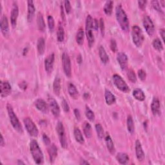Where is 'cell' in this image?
Listing matches in <instances>:
<instances>
[{"label": "cell", "mask_w": 165, "mask_h": 165, "mask_svg": "<svg viewBox=\"0 0 165 165\" xmlns=\"http://www.w3.org/2000/svg\"><path fill=\"white\" fill-rule=\"evenodd\" d=\"M84 96H85V99H88V98H89V94H88V93H85L84 94Z\"/></svg>", "instance_id": "91938a15"}, {"label": "cell", "mask_w": 165, "mask_h": 165, "mask_svg": "<svg viewBox=\"0 0 165 165\" xmlns=\"http://www.w3.org/2000/svg\"><path fill=\"white\" fill-rule=\"evenodd\" d=\"M20 88H22L23 90H25L27 88V83L25 82H22L20 84Z\"/></svg>", "instance_id": "11a10c76"}, {"label": "cell", "mask_w": 165, "mask_h": 165, "mask_svg": "<svg viewBox=\"0 0 165 165\" xmlns=\"http://www.w3.org/2000/svg\"><path fill=\"white\" fill-rule=\"evenodd\" d=\"M105 143L106 144V147L110 152V153L112 154H113L115 153V147H114V144L112 141L111 137L109 134H106L105 137Z\"/></svg>", "instance_id": "603a6c76"}, {"label": "cell", "mask_w": 165, "mask_h": 165, "mask_svg": "<svg viewBox=\"0 0 165 165\" xmlns=\"http://www.w3.org/2000/svg\"><path fill=\"white\" fill-rule=\"evenodd\" d=\"M105 98L106 103L108 105H112L116 103V97L109 90H105Z\"/></svg>", "instance_id": "cb8c5ba5"}, {"label": "cell", "mask_w": 165, "mask_h": 165, "mask_svg": "<svg viewBox=\"0 0 165 165\" xmlns=\"http://www.w3.org/2000/svg\"><path fill=\"white\" fill-rule=\"evenodd\" d=\"M110 48L113 52H116L117 51V43L115 40L112 39L110 40Z\"/></svg>", "instance_id": "f6af8a7d"}, {"label": "cell", "mask_w": 165, "mask_h": 165, "mask_svg": "<svg viewBox=\"0 0 165 165\" xmlns=\"http://www.w3.org/2000/svg\"><path fill=\"white\" fill-rule=\"evenodd\" d=\"M17 164H25V163H23V162L21 161V160H18V161H17Z\"/></svg>", "instance_id": "94428289"}, {"label": "cell", "mask_w": 165, "mask_h": 165, "mask_svg": "<svg viewBox=\"0 0 165 165\" xmlns=\"http://www.w3.org/2000/svg\"><path fill=\"white\" fill-rule=\"evenodd\" d=\"M7 109L8 112V115L10 118V121L11 123L12 126H13V128L20 133H23V128L22 126L19 121L17 117L15 114L12 106L10 104H7Z\"/></svg>", "instance_id": "277c9868"}, {"label": "cell", "mask_w": 165, "mask_h": 165, "mask_svg": "<svg viewBox=\"0 0 165 165\" xmlns=\"http://www.w3.org/2000/svg\"><path fill=\"white\" fill-rule=\"evenodd\" d=\"M37 51L40 55H43L45 50V41L43 37H40L37 43Z\"/></svg>", "instance_id": "4316f807"}, {"label": "cell", "mask_w": 165, "mask_h": 165, "mask_svg": "<svg viewBox=\"0 0 165 165\" xmlns=\"http://www.w3.org/2000/svg\"><path fill=\"white\" fill-rule=\"evenodd\" d=\"M0 85H1V92H0L1 97L6 98L9 96L12 91V88L9 82L7 81H1Z\"/></svg>", "instance_id": "8fae6325"}, {"label": "cell", "mask_w": 165, "mask_h": 165, "mask_svg": "<svg viewBox=\"0 0 165 165\" xmlns=\"http://www.w3.org/2000/svg\"><path fill=\"white\" fill-rule=\"evenodd\" d=\"M127 129L128 131L132 134L135 130V125L134 123V120L132 119L131 116H129L127 117Z\"/></svg>", "instance_id": "d590c367"}, {"label": "cell", "mask_w": 165, "mask_h": 165, "mask_svg": "<svg viewBox=\"0 0 165 165\" xmlns=\"http://www.w3.org/2000/svg\"><path fill=\"white\" fill-rule=\"evenodd\" d=\"M151 110L154 116L161 114V104L160 101L157 98H154L151 104Z\"/></svg>", "instance_id": "e0dca14e"}, {"label": "cell", "mask_w": 165, "mask_h": 165, "mask_svg": "<svg viewBox=\"0 0 165 165\" xmlns=\"http://www.w3.org/2000/svg\"><path fill=\"white\" fill-rule=\"evenodd\" d=\"M62 63L63 71H64L65 75L68 78H71L72 75L71 61L70 57L67 53H63L62 55Z\"/></svg>", "instance_id": "9c48e42d"}, {"label": "cell", "mask_w": 165, "mask_h": 165, "mask_svg": "<svg viewBox=\"0 0 165 165\" xmlns=\"http://www.w3.org/2000/svg\"><path fill=\"white\" fill-rule=\"evenodd\" d=\"M132 37L133 42L137 47H141L144 40L143 32L137 25H134L132 29Z\"/></svg>", "instance_id": "5b68a950"}, {"label": "cell", "mask_w": 165, "mask_h": 165, "mask_svg": "<svg viewBox=\"0 0 165 165\" xmlns=\"http://www.w3.org/2000/svg\"><path fill=\"white\" fill-rule=\"evenodd\" d=\"M77 61L78 62L79 64H81V62H82V57L81 56V54H79L78 56V58H77Z\"/></svg>", "instance_id": "6f0895ef"}, {"label": "cell", "mask_w": 165, "mask_h": 165, "mask_svg": "<svg viewBox=\"0 0 165 165\" xmlns=\"http://www.w3.org/2000/svg\"><path fill=\"white\" fill-rule=\"evenodd\" d=\"M96 130L97 132V134H98V137L101 139H103L104 136H105V132H104V130H103V126H101V124L98 123V124H96Z\"/></svg>", "instance_id": "74e56055"}, {"label": "cell", "mask_w": 165, "mask_h": 165, "mask_svg": "<svg viewBox=\"0 0 165 165\" xmlns=\"http://www.w3.org/2000/svg\"><path fill=\"white\" fill-rule=\"evenodd\" d=\"M136 157L137 158V159L139 161H143L144 159V153L143 152V150L142 148L141 144L140 141L139 140H137L136 141Z\"/></svg>", "instance_id": "ffe728a7"}, {"label": "cell", "mask_w": 165, "mask_h": 165, "mask_svg": "<svg viewBox=\"0 0 165 165\" xmlns=\"http://www.w3.org/2000/svg\"><path fill=\"white\" fill-rule=\"evenodd\" d=\"M74 137H75L76 141H78V143L81 144L84 143L85 141H84L83 136H82L81 130L78 128H76L74 130Z\"/></svg>", "instance_id": "e575fe53"}, {"label": "cell", "mask_w": 165, "mask_h": 165, "mask_svg": "<svg viewBox=\"0 0 165 165\" xmlns=\"http://www.w3.org/2000/svg\"><path fill=\"white\" fill-rule=\"evenodd\" d=\"M80 164H90V163H88V161L84 160V159H82V160H81L80 163H79Z\"/></svg>", "instance_id": "680465c9"}, {"label": "cell", "mask_w": 165, "mask_h": 165, "mask_svg": "<svg viewBox=\"0 0 165 165\" xmlns=\"http://www.w3.org/2000/svg\"><path fill=\"white\" fill-rule=\"evenodd\" d=\"M48 29L50 31L53 32L55 27V22H54V17L52 16H48Z\"/></svg>", "instance_id": "ab89813d"}, {"label": "cell", "mask_w": 165, "mask_h": 165, "mask_svg": "<svg viewBox=\"0 0 165 165\" xmlns=\"http://www.w3.org/2000/svg\"><path fill=\"white\" fill-rule=\"evenodd\" d=\"M53 90L56 96H59L61 91V81L58 76H56L53 83Z\"/></svg>", "instance_id": "f546056e"}, {"label": "cell", "mask_w": 165, "mask_h": 165, "mask_svg": "<svg viewBox=\"0 0 165 165\" xmlns=\"http://www.w3.org/2000/svg\"><path fill=\"white\" fill-rule=\"evenodd\" d=\"M113 82L119 90L125 93H129L130 92L129 86L119 75L114 74L113 75Z\"/></svg>", "instance_id": "8992f818"}, {"label": "cell", "mask_w": 165, "mask_h": 165, "mask_svg": "<svg viewBox=\"0 0 165 165\" xmlns=\"http://www.w3.org/2000/svg\"><path fill=\"white\" fill-rule=\"evenodd\" d=\"M82 128H83L84 134L86 136V137L90 138L92 135V127H91L90 124L88 122H85Z\"/></svg>", "instance_id": "4dcf8cb0"}, {"label": "cell", "mask_w": 165, "mask_h": 165, "mask_svg": "<svg viewBox=\"0 0 165 165\" xmlns=\"http://www.w3.org/2000/svg\"><path fill=\"white\" fill-rule=\"evenodd\" d=\"M61 18H62L63 21L65 22L66 18H65V13H64V9H63V7L62 5H61Z\"/></svg>", "instance_id": "f5cc1de1"}, {"label": "cell", "mask_w": 165, "mask_h": 165, "mask_svg": "<svg viewBox=\"0 0 165 165\" xmlns=\"http://www.w3.org/2000/svg\"><path fill=\"white\" fill-rule=\"evenodd\" d=\"M143 26L145 29L146 32L149 36H152L154 33V25L153 23V21H152L151 18L148 16H145L143 17Z\"/></svg>", "instance_id": "30bf717a"}, {"label": "cell", "mask_w": 165, "mask_h": 165, "mask_svg": "<svg viewBox=\"0 0 165 165\" xmlns=\"http://www.w3.org/2000/svg\"><path fill=\"white\" fill-rule=\"evenodd\" d=\"M113 1H107L104 7V12L107 16H110L112 13L113 10Z\"/></svg>", "instance_id": "836d02e7"}, {"label": "cell", "mask_w": 165, "mask_h": 165, "mask_svg": "<svg viewBox=\"0 0 165 165\" xmlns=\"http://www.w3.org/2000/svg\"><path fill=\"white\" fill-rule=\"evenodd\" d=\"M84 35H85V33H84L83 29L80 28L78 31L77 35H76V41H77V43L78 44V45H82V44H83Z\"/></svg>", "instance_id": "1f68e13d"}, {"label": "cell", "mask_w": 165, "mask_h": 165, "mask_svg": "<svg viewBox=\"0 0 165 165\" xmlns=\"http://www.w3.org/2000/svg\"><path fill=\"white\" fill-rule=\"evenodd\" d=\"M35 106L37 109V110H39L40 111L47 113L48 112V105L47 104V103L45 102V101L42 99H37L36 101H35Z\"/></svg>", "instance_id": "ac0fdd59"}, {"label": "cell", "mask_w": 165, "mask_h": 165, "mask_svg": "<svg viewBox=\"0 0 165 165\" xmlns=\"http://www.w3.org/2000/svg\"><path fill=\"white\" fill-rule=\"evenodd\" d=\"M117 60L121 68L125 71L128 67V57L124 52H119L117 56Z\"/></svg>", "instance_id": "9a60e30c"}, {"label": "cell", "mask_w": 165, "mask_h": 165, "mask_svg": "<svg viewBox=\"0 0 165 165\" xmlns=\"http://www.w3.org/2000/svg\"><path fill=\"white\" fill-rule=\"evenodd\" d=\"M138 76L139 79L141 81H144L147 78V74H146L145 71L142 69H140L138 71Z\"/></svg>", "instance_id": "ee69618b"}, {"label": "cell", "mask_w": 165, "mask_h": 165, "mask_svg": "<svg viewBox=\"0 0 165 165\" xmlns=\"http://www.w3.org/2000/svg\"><path fill=\"white\" fill-rule=\"evenodd\" d=\"M1 31L5 37L9 36V25L8 18L6 16H2L1 19Z\"/></svg>", "instance_id": "2e32d148"}, {"label": "cell", "mask_w": 165, "mask_h": 165, "mask_svg": "<svg viewBox=\"0 0 165 165\" xmlns=\"http://www.w3.org/2000/svg\"><path fill=\"white\" fill-rule=\"evenodd\" d=\"M74 115H75L76 119L79 120L81 118V114H80L79 110L78 109H74Z\"/></svg>", "instance_id": "816d5d0a"}, {"label": "cell", "mask_w": 165, "mask_h": 165, "mask_svg": "<svg viewBox=\"0 0 165 165\" xmlns=\"http://www.w3.org/2000/svg\"><path fill=\"white\" fill-rule=\"evenodd\" d=\"M43 141L44 143H45L47 146L50 144V138L45 134L43 135Z\"/></svg>", "instance_id": "c3c4849f"}, {"label": "cell", "mask_w": 165, "mask_h": 165, "mask_svg": "<svg viewBox=\"0 0 165 165\" xmlns=\"http://www.w3.org/2000/svg\"><path fill=\"white\" fill-rule=\"evenodd\" d=\"M28 14H27V20L29 22H32L34 20L35 16L36 9L34 5V2L33 1H28Z\"/></svg>", "instance_id": "d6986e66"}, {"label": "cell", "mask_w": 165, "mask_h": 165, "mask_svg": "<svg viewBox=\"0 0 165 165\" xmlns=\"http://www.w3.org/2000/svg\"><path fill=\"white\" fill-rule=\"evenodd\" d=\"M48 103L50 109L53 115L56 117H58L60 115V108L57 103V101L53 98H49Z\"/></svg>", "instance_id": "4fadbf2b"}, {"label": "cell", "mask_w": 165, "mask_h": 165, "mask_svg": "<svg viewBox=\"0 0 165 165\" xmlns=\"http://www.w3.org/2000/svg\"><path fill=\"white\" fill-rule=\"evenodd\" d=\"M64 29L63 27V25L61 23H59V26L57 32V39L59 42H63L64 40Z\"/></svg>", "instance_id": "d6a6232c"}, {"label": "cell", "mask_w": 165, "mask_h": 165, "mask_svg": "<svg viewBox=\"0 0 165 165\" xmlns=\"http://www.w3.org/2000/svg\"><path fill=\"white\" fill-rule=\"evenodd\" d=\"M116 16L121 28L125 32H128L130 29L129 20L121 5H118L116 9Z\"/></svg>", "instance_id": "6da1fadb"}, {"label": "cell", "mask_w": 165, "mask_h": 165, "mask_svg": "<svg viewBox=\"0 0 165 165\" xmlns=\"http://www.w3.org/2000/svg\"><path fill=\"white\" fill-rule=\"evenodd\" d=\"M85 115L86 117L88 118V119L90 121H94L95 119V115L93 111L90 109L88 106H86V110H85Z\"/></svg>", "instance_id": "f35d334b"}, {"label": "cell", "mask_w": 165, "mask_h": 165, "mask_svg": "<svg viewBox=\"0 0 165 165\" xmlns=\"http://www.w3.org/2000/svg\"><path fill=\"white\" fill-rule=\"evenodd\" d=\"M23 123L29 134L33 137H37L39 134V131L33 121L29 117H26L23 119Z\"/></svg>", "instance_id": "52a82bcc"}, {"label": "cell", "mask_w": 165, "mask_h": 165, "mask_svg": "<svg viewBox=\"0 0 165 165\" xmlns=\"http://www.w3.org/2000/svg\"><path fill=\"white\" fill-rule=\"evenodd\" d=\"M133 96L136 99L139 101H143L145 99V94L140 88H136L133 91Z\"/></svg>", "instance_id": "f1b7e54d"}, {"label": "cell", "mask_w": 165, "mask_h": 165, "mask_svg": "<svg viewBox=\"0 0 165 165\" xmlns=\"http://www.w3.org/2000/svg\"><path fill=\"white\" fill-rule=\"evenodd\" d=\"M138 4L139 8L141 10H144L146 8V5H147V1H139Z\"/></svg>", "instance_id": "681fc988"}, {"label": "cell", "mask_w": 165, "mask_h": 165, "mask_svg": "<svg viewBox=\"0 0 165 165\" xmlns=\"http://www.w3.org/2000/svg\"><path fill=\"white\" fill-rule=\"evenodd\" d=\"M160 3L162 4V6H163V7H164V1H161V2H160Z\"/></svg>", "instance_id": "6125c7cd"}, {"label": "cell", "mask_w": 165, "mask_h": 165, "mask_svg": "<svg viewBox=\"0 0 165 165\" xmlns=\"http://www.w3.org/2000/svg\"><path fill=\"white\" fill-rule=\"evenodd\" d=\"M152 6H153L154 9L155 10H157L159 12H160V13L163 14V11L161 9V7L160 4H159V2H157V1H152Z\"/></svg>", "instance_id": "b9f144b4"}, {"label": "cell", "mask_w": 165, "mask_h": 165, "mask_svg": "<svg viewBox=\"0 0 165 165\" xmlns=\"http://www.w3.org/2000/svg\"><path fill=\"white\" fill-rule=\"evenodd\" d=\"M48 155H49V158H50V163H53L56 160L57 155H58V148H57L55 144H50V146L48 148Z\"/></svg>", "instance_id": "44dd1931"}, {"label": "cell", "mask_w": 165, "mask_h": 165, "mask_svg": "<svg viewBox=\"0 0 165 165\" xmlns=\"http://www.w3.org/2000/svg\"><path fill=\"white\" fill-rule=\"evenodd\" d=\"M64 5H65V12L67 14H69L71 12L72 10V7L71 3L69 1H65L64 2Z\"/></svg>", "instance_id": "7bdbcfd3"}, {"label": "cell", "mask_w": 165, "mask_h": 165, "mask_svg": "<svg viewBox=\"0 0 165 165\" xmlns=\"http://www.w3.org/2000/svg\"><path fill=\"white\" fill-rule=\"evenodd\" d=\"M93 18L90 15H88L86 19V27L85 33L88 43V45L91 48L94 44L95 38L93 34Z\"/></svg>", "instance_id": "3957f363"}, {"label": "cell", "mask_w": 165, "mask_h": 165, "mask_svg": "<svg viewBox=\"0 0 165 165\" xmlns=\"http://www.w3.org/2000/svg\"><path fill=\"white\" fill-rule=\"evenodd\" d=\"M93 27L96 30H98L99 27V22L98 21V20H96V19H95V20H94Z\"/></svg>", "instance_id": "f907efd6"}, {"label": "cell", "mask_w": 165, "mask_h": 165, "mask_svg": "<svg viewBox=\"0 0 165 165\" xmlns=\"http://www.w3.org/2000/svg\"><path fill=\"white\" fill-rule=\"evenodd\" d=\"M99 28L101 29V33L102 34V35H104L105 33V22H104V20L103 18L100 19L99 21Z\"/></svg>", "instance_id": "7dc6e473"}, {"label": "cell", "mask_w": 165, "mask_h": 165, "mask_svg": "<svg viewBox=\"0 0 165 165\" xmlns=\"http://www.w3.org/2000/svg\"><path fill=\"white\" fill-rule=\"evenodd\" d=\"M116 159L121 164H126L129 161V157L125 153H119L116 155Z\"/></svg>", "instance_id": "83f0119b"}, {"label": "cell", "mask_w": 165, "mask_h": 165, "mask_svg": "<svg viewBox=\"0 0 165 165\" xmlns=\"http://www.w3.org/2000/svg\"><path fill=\"white\" fill-rule=\"evenodd\" d=\"M55 56L54 54H50L45 60V68L48 74H50L53 71V67L54 64Z\"/></svg>", "instance_id": "5bb4252c"}, {"label": "cell", "mask_w": 165, "mask_h": 165, "mask_svg": "<svg viewBox=\"0 0 165 165\" xmlns=\"http://www.w3.org/2000/svg\"><path fill=\"white\" fill-rule=\"evenodd\" d=\"M127 75H128V78H129V79L132 82H134V83H135V82L137 81V78H136V75L134 73V72L132 71V70H130V71H129L128 74H127Z\"/></svg>", "instance_id": "60d3db41"}, {"label": "cell", "mask_w": 165, "mask_h": 165, "mask_svg": "<svg viewBox=\"0 0 165 165\" xmlns=\"http://www.w3.org/2000/svg\"><path fill=\"white\" fill-rule=\"evenodd\" d=\"M68 92L70 96L72 98L74 99H77L79 97V92L76 88L75 86L71 83V82H69L68 84Z\"/></svg>", "instance_id": "7402d4cb"}, {"label": "cell", "mask_w": 165, "mask_h": 165, "mask_svg": "<svg viewBox=\"0 0 165 165\" xmlns=\"http://www.w3.org/2000/svg\"><path fill=\"white\" fill-rule=\"evenodd\" d=\"M56 131L57 133L58 134V137L59 139V141L61 143V147L63 148H66L68 146L67 144V137L65 135V128L63 126V125L61 122H58L56 126Z\"/></svg>", "instance_id": "ba28073f"}, {"label": "cell", "mask_w": 165, "mask_h": 165, "mask_svg": "<svg viewBox=\"0 0 165 165\" xmlns=\"http://www.w3.org/2000/svg\"><path fill=\"white\" fill-rule=\"evenodd\" d=\"M99 56L101 61L105 64H106L109 61V56H108L105 48L101 45L99 47Z\"/></svg>", "instance_id": "d4e9b609"}, {"label": "cell", "mask_w": 165, "mask_h": 165, "mask_svg": "<svg viewBox=\"0 0 165 165\" xmlns=\"http://www.w3.org/2000/svg\"><path fill=\"white\" fill-rule=\"evenodd\" d=\"M30 150L35 163L37 164H43L44 156L40 146L36 140H32L30 143Z\"/></svg>", "instance_id": "7a4b0ae2"}, {"label": "cell", "mask_w": 165, "mask_h": 165, "mask_svg": "<svg viewBox=\"0 0 165 165\" xmlns=\"http://www.w3.org/2000/svg\"><path fill=\"white\" fill-rule=\"evenodd\" d=\"M18 15H19V8L16 2H14L10 14V22L13 28L16 27Z\"/></svg>", "instance_id": "7c38bea8"}, {"label": "cell", "mask_w": 165, "mask_h": 165, "mask_svg": "<svg viewBox=\"0 0 165 165\" xmlns=\"http://www.w3.org/2000/svg\"><path fill=\"white\" fill-rule=\"evenodd\" d=\"M160 34L161 36L163 41H164V35H165V31L164 29H162L160 30Z\"/></svg>", "instance_id": "db71d44e"}, {"label": "cell", "mask_w": 165, "mask_h": 165, "mask_svg": "<svg viewBox=\"0 0 165 165\" xmlns=\"http://www.w3.org/2000/svg\"><path fill=\"white\" fill-rule=\"evenodd\" d=\"M152 45H153L154 48L159 52H161L163 50V44L160 40L158 39V38H156V39L153 41V42H152Z\"/></svg>", "instance_id": "8d00e7d4"}, {"label": "cell", "mask_w": 165, "mask_h": 165, "mask_svg": "<svg viewBox=\"0 0 165 165\" xmlns=\"http://www.w3.org/2000/svg\"><path fill=\"white\" fill-rule=\"evenodd\" d=\"M0 144H1V147H3L5 144V142L4 141V138L3 137V135H1V143H0Z\"/></svg>", "instance_id": "9f6ffc18"}, {"label": "cell", "mask_w": 165, "mask_h": 165, "mask_svg": "<svg viewBox=\"0 0 165 165\" xmlns=\"http://www.w3.org/2000/svg\"><path fill=\"white\" fill-rule=\"evenodd\" d=\"M62 107H63V110H64L65 112L67 113V112H69L70 108H69V106H68V104L67 103V101L65 99H63V101H62Z\"/></svg>", "instance_id": "bcb514c9"}, {"label": "cell", "mask_w": 165, "mask_h": 165, "mask_svg": "<svg viewBox=\"0 0 165 165\" xmlns=\"http://www.w3.org/2000/svg\"><path fill=\"white\" fill-rule=\"evenodd\" d=\"M37 25L38 29L41 32H44L45 30V23L42 14L39 12L37 16Z\"/></svg>", "instance_id": "484cf974"}]
</instances>
